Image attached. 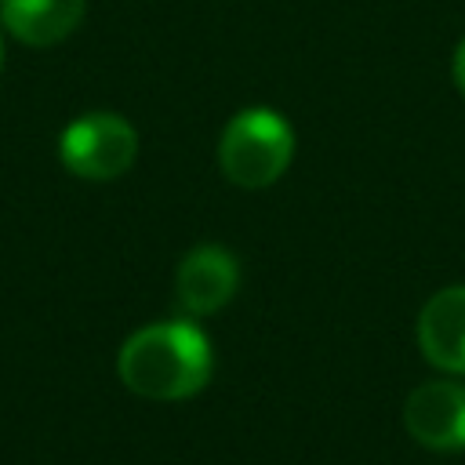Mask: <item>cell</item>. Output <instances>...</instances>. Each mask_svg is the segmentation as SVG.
<instances>
[{"label": "cell", "instance_id": "6da1fadb", "mask_svg": "<svg viewBox=\"0 0 465 465\" xmlns=\"http://www.w3.org/2000/svg\"><path fill=\"white\" fill-rule=\"evenodd\" d=\"M214 371L211 338L189 320L149 323L134 331L116 356L120 381L145 400H189L196 396Z\"/></svg>", "mask_w": 465, "mask_h": 465}, {"label": "cell", "instance_id": "277c9868", "mask_svg": "<svg viewBox=\"0 0 465 465\" xmlns=\"http://www.w3.org/2000/svg\"><path fill=\"white\" fill-rule=\"evenodd\" d=\"M403 425L429 450H465V381L418 385L403 403Z\"/></svg>", "mask_w": 465, "mask_h": 465}, {"label": "cell", "instance_id": "ba28073f", "mask_svg": "<svg viewBox=\"0 0 465 465\" xmlns=\"http://www.w3.org/2000/svg\"><path fill=\"white\" fill-rule=\"evenodd\" d=\"M450 76H454V87H458V91H461V98H465V36H461V40H458V47H454Z\"/></svg>", "mask_w": 465, "mask_h": 465}, {"label": "cell", "instance_id": "5b68a950", "mask_svg": "<svg viewBox=\"0 0 465 465\" xmlns=\"http://www.w3.org/2000/svg\"><path fill=\"white\" fill-rule=\"evenodd\" d=\"M240 287V262L222 243L193 247L174 272V298L189 316H211L232 302Z\"/></svg>", "mask_w": 465, "mask_h": 465}, {"label": "cell", "instance_id": "9c48e42d", "mask_svg": "<svg viewBox=\"0 0 465 465\" xmlns=\"http://www.w3.org/2000/svg\"><path fill=\"white\" fill-rule=\"evenodd\" d=\"M0 69H4V36H0Z\"/></svg>", "mask_w": 465, "mask_h": 465}, {"label": "cell", "instance_id": "52a82bcc", "mask_svg": "<svg viewBox=\"0 0 465 465\" xmlns=\"http://www.w3.org/2000/svg\"><path fill=\"white\" fill-rule=\"evenodd\" d=\"M87 0H0V25L25 47L62 44L84 22Z\"/></svg>", "mask_w": 465, "mask_h": 465}, {"label": "cell", "instance_id": "3957f363", "mask_svg": "<svg viewBox=\"0 0 465 465\" xmlns=\"http://www.w3.org/2000/svg\"><path fill=\"white\" fill-rule=\"evenodd\" d=\"M138 156V131L120 113H84L58 138V160L69 174L87 182H113L131 171Z\"/></svg>", "mask_w": 465, "mask_h": 465}, {"label": "cell", "instance_id": "8992f818", "mask_svg": "<svg viewBox=\"0 0 465 465\" xmlns=\"http://www.w3.org/2000/svg\"><path fill=\"white\" fill-rule=\"evenodd\" d=\"M418 349L443 374H465V283L436 291L418 312Z\"/></svg>", "mask_w": 465, "mask_h": 465}, {"label": "cell", "instance_id": "7a4b0ae2", "mask_svg": "<svg viewBox=\"0 0 465 465\" xmlns=\"http://www.w3.org/2000/svg\"><path fill=\"white\" fill-rule=\"evenodd\" d=\"M294 160V127L269 105H247L222 127L218 167L240 189H269Z\"/></svg>", "mask_w": 465, "mask_h": 465}]
</instances>
